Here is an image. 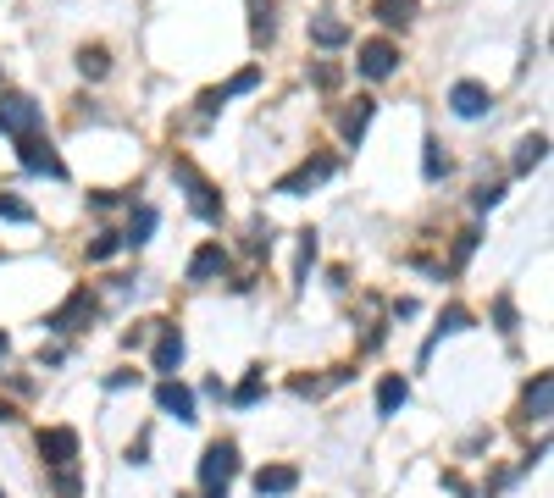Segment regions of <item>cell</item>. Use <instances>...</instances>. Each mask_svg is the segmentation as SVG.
I'll return each mask as SVG.
<instances>
[{
    "label": "cell",
    "instance_id": "6da1fadb",
    "mask_svg": "<svg viewBox=\"0 0 554 498\" xmlns=\"http://www.w3.org/2000/svg\"><path fill=\"white\" fill-rule=\"evenodd\" d=\"M172 178L183 183V189H189V205H194V216H200V222H217L222 216V200H217V189H211V183L200 178V172H194L189 161H178L172 166Z\"/></svg>",
    "mask_w": 554,
    "mask_h": 498
},
{
    "label": "cell",
    "instance_id": "7a4b0ae2",
    "mask_svg": "<svg viewBox=\"0 0 554 498\" xmlns=\"http://www.w3.org/2000/svg\"><path fill=\"white\" fill-rule=\"evenodd\" d=\"M233 471H239V449L233 443H211L200 460V487L205 493H222V487L233 482Z\"/></svg>",
    "mask_w": 554,
    "mask_h": 498
},
{
    "label": "cell",
    "instance_id": "3957f363",
    "mask_svg": "<svg viewBox=\"0 0 554 498\" xmlns=\"http://www.w3.org/2000/svg\"><path fill=\"white\" fill-rule=\"evenodd\" d=\"M17 161H23L28 172H45V178H67V161H61V155L50 150V139H39V133H23V139H17Z\"/></svg>",
    "mask_w": 554,
    "mask_h": 498
},
{
    "label": "cell",
    "instance_id": "277c9868",
    "mask_svg": "<svg viewBox=\"0 0 554 498\" xmlns=\"http://www.w3.org/2000/svg\"><path fill=\"white\" fill-rule=\"evenodd\" d=\"M39 122H45V111H39L28 95H6V100H0V133L23 139V133H39Z\"/></svg>",
    "mask_w": 554,
    "mask_h": 498
},
{
    "label": "cell",
    "instance_id": "5b68a950",
    "mask_svg": "<svg viewBox=\"0 0 554 498\" xmlns=\"http://www.w3.org/2000/svg\"><path fill=\"white\" fill-rule=\"evenodd\" d=\"M333 172H338V161H333V155H316V161H300V166L289 172V178H277V194H289V200H294V194H305V189H316V183H327Z\"/></svg>",
    "mask_w": 554,
    "mask_h": 498
},
{
    "label": "cell",
    "instance_id": "8992f818",
    "mask_svg": "<svg viewBox=\"0 0 554 498\" xmlns=\"http://www.w3.org/2000/svg\"><path fill=\"white\" fill-rule=\"evenodd\" d=\"M39 454H45V465H73L78 460V432L73 427H45L39 432Z\"/></svg>",
    "mask_w": 554,
    "mask_h": 498
},
{
    "label": "cell",
    "instance_id": "52a82bcc",
    "mask_svg": "<svg viewBox=\"0 0 554 498\" xmlns=\"http://www.w3.org/2000/svg\"><path fill=\"white\" fill-rule=\"evenodd\" d=\"M488 106H494V95H488L477 78H460L455 89H449V111H455V117H482Z\"/></svg>",
    "mask_w": 554,
    "mask_h": 498
},
{
    "label": "cell",
    "instance_id": "ba28073f",
    "mask_svg": "<svg viewBox=\"0 0 554 498\" xmlns=\"http://www.w3.org/2000/svg\"><path fill=\"white\" fill-rule=\"evenodd\" d=\"M394 67H399V50L388 45V39H366L361 45V72L366 78H388Z\"/></svg>",
    "mask_w": 554,
    "mask_h": 498
},
{
    "label": "cell",
    "instance_id": "9c48e42d",
    "mask_svg": "<svg viewBox=\"0 0 554 498\" xmlns=\"http://www.w3.org/2000/svg\"><path fill=\"white\" fill-rule=\"evenodd\" d=\"M222 272H228V249H222V244L194 249V261H189V283H211V277H222Z\"/></svg>",
    "mask_w": 554,
    "mask_h": 498
},
{
    "label": "cell",
    "instance_id": "30bf717a",
    "mask_svg": "<svg viewBox=\"0 0 554 498\" xmlns=\"http://www.w3.org/2000/svg\"><path fill=\"white\" fill-rule=\"evenodd\" d=\"M300 487V471L294 465H266L261 476H255V493L261 498H283V493H294Z\"/></svg>",
    "mask_w": 554,
    "mask_h": 498
},
{
    "label": "cell",
    "instance_id": "8fae6325",
    "mask_svg": "<svg viewBox=\"0 0 554 498\" xmlns=\"http://www.w3.org/2000/svg\"><path fill=\"white\" fill-rule=\"evenodd\" d=\"M156 404H161L167 415H178V421H194V393L183 388L178 377H167V382L156 388Z\"/></svg>",
    "mask_w": 554,
    "mask_h": 498
},
{
    "label": "cell",
    "instance_id": "7c38bea8",
    "mask_svg": "<svg viewBox=\"0 0 554 498\" xmlns=\"http://www.w3.org/2000/svg\"><path fill=\"white\" fill-rule=\"evenodd\" d=\"M84 316H95V299H89V288H73V299L50 316V327H56V332H78V321H84Z\"/></svg>",
    "mask_w": 554,
    "mask_h": 498
},
{
    "label": "cell",
    "instance_id": "4fadbf2b",
    "mask_svg": "<svg viewBox=\"0 0 554 498\" xmlns=\"http://www.w3.org/2000/svg\"><path fill=\"white\" fill-rule=\"evenodd\" d=\"M549 399H554V377L538 371V382H532L527 399H521V415H527V421H549Z\"/></svg>",
    "mask_w": 554,
    "mask_h": 498
},
{
    "label": "cell",
    "instance_id": "5bb4252c",
    "mask_svg": "<svg viewBox=\"0 0 554 498\" xmlns=\"http://www.w3.org/2000/svg\"><path fill=\"white\" fill-rule=\"evenodd\" d=\"M161 327V344H156V371H178V360H183V338H178V327H167V321H156Z\"/></svg>",
    "mask_w": 554,
    "mask_h": 498
},
{
    "label": "cell",
    "instance_id": "9a60e30c",
    "mask_svg": "<svg viewBox=\"0 0 554 498\" xmlns=\"http://www.w3.org/2000/svg\"><path fill=\"white\" fill-rule=\"evenodd\" d=\"M405 399H410L405 377H383V388H377V415H399V410H405Z\"/></svg>",
    "mask_w": 554,
    "mask_h": 498
},
{
    "label": "cell",
    "instance_id": "2e32d148",
    "mask_svg": "<svg viewBox=\"0 0 554 498\" xmlns=\"http://www.w3.org/2000/svg\"><path fill=\"white\" fill-rule=\"evenodd\" d=\"M311 39H316L322 50H338L344 39H350V28L338 23V17H311Z\"/></svg>",
    "mask_w": 554,
    "mask_h": 498
},
{
    "label": "cell",
    "instance_id": "e0dca14e",
    "mask_svg": "<svg viewBox=\"0 0 554 498\" xmlns=\"http://www.w3.org/2000/svg\"><path fill=\"white\" fill-rule=\"evenodd\" d=\"M372 12H377V23H383V28H405L410 17H416V0H377Z\"/></svg>",
    "mask_w": 554,
    "mask_h": 498
},
{
    "label": "cell",
    "instance_id": "ac0fdd59",
    "mask_svg": "<svg viewBox=\"0 0 554 498\" xmlns=\"http://www.w3.org/2000/svg\"><path fill=\"white\" fill-rule=\"evenodd\" d=\"M372 106H377V100H355V106L344 111V117H338L344 139H361V133H366V122H372Z\"/></svg>",
    "mask_w": 554,
    "mask_h": 498
},
{
    "label": "cell",
    "instance_id": "d6986e66",
    "mask_svg": "<svg viewBox=\"0 0 554 498\" xmlns=\"http://www.w3.org/2000/svg\"><path fill=\"white\" fill-rule=\"evenodd\" d=\"M150 233H156V211H150V205H139V211L128 216V233H122V244H145Z\"/></svg>",
    "mask_w": 554,
    "mask_h": 498
},
{
    "label": "cell",
    "instance_id": "ffe728a7",
    "mask_svg": "<svg viewBox=\"0 0 554 498\" xmlns=\"http://www.w3.org/2000/svg\"><path fill=\"white\" fill-rule=\"evenodd\" d=\"M250 34H255V45H266V39L277 34V23H272V6H261V0H250Z\"/></svg>",
    "mask_w": 554,
    "mask_h": 498
},
{
    "label": "cell",
    "instance_id": "44dd1931",
    "mask_svg": "<svg viewBox=\"0 0 554 498\" xmlns=\"http://www.w3.org/2000/svg\"><path fill=\"white\" fill-rule=\"evenodd\" d=\"M106 67H111V61H106V50H100V45L78 50V72H84V78H106Z\"/></svg>",
    "mask_w": 554,
    "mask_h": 498
},
{
    "label": "cell",
    "instance_id": "7402d4cb",
    "mask_svg": "<svg viewBox=\"0 0 554 498\" xmlns=\"http://www.w3.org/2000/svg\"><path fill=\"white\" fill-rule=\"evenodd\" d=\"M422 172H427V183H438V178H444V172H449V155H444V144H433V139H427Z\"/></svg>",
    "mask_w": 554,
    "mask_h": 498
},
{
    "label": "cell",
    "instance_id": "603a6c76",
    "mask_svg": "<svg viewBox=\"0 0 554 498\" xmlns=\"http://www.w3.org/2000/svg\"><path fill=\"white\" fill-rule=\"evenodd\" d=\"M543 150H549V139H543V133H532V139L521 144V155H516V172H532V166L543 161Z\"/></svg>",
    "mask_w": 554,
    "mask_h": 498
},
{
    "label": "cell",
    "instance_id": "cb8c5ba5",
    "mask_svg": "<svg viewBox=\"0 0 554 498\" xmlns=\"http://www.w3.org/2000/svg\"><path fill=\"white\" fill-rule=\"evenodd\" d=\"M0 222H34V205H23L17 194H0Z\"/></svg>",
    "mask_w": 554,
    "mask_h": 498
},
{
    "label": "cell",
    "instance_id": "d4e9b609",
    "mask_svg": "<svg viewBox=\"0 0 554 498\" xmlns=\"http://www.w3.org/2000/svg\"><path fill=\"white\" fill-rule=\"evenodd\" d=\"M261 388H266V377H261V371H250V377L239 382V393H233V404H239V410H244V404H255V399H261Z\"/></svg>",
    "mask_w": 554,
    "mask_h": 498
},
{
    "label": "cell",
    "instance_id": "484cf974",
    "mask_svg": "<svg viewBox=\"0 0 554 498\" xmlns=\"http://www.w3.org/2000/svg\"><path fill=\"white\" fill-rule=\"evenodd\" d=\"M117 249H122V233H100L95 244H89V261H111Z\"/></svg>",
    "mask_w": 554,
    "mask_h": 498
},
{
    "label": "cell",
    "instance_id": "4316f807",
    "mask_svg": "<svg viewBox=\"0 0 554 498\" xmlns=\"http://www.w3.org/2000/svg\"><path fill=\"white\" fill-rule=\"evenodd\" d=\"M466 327H471V316H466L460 305H449L444 321H438V338H449V332H466Z\"/></svg>",
    "mask_w": 554,
    "mask_h": 498
},
{
    "label": "cell",
    "instance_id": "83f0119b",
    "mask_svg": "<svg viewBox=\"0 0 554 498\" xmlns=\"http://www.w3.org/2000/svg\"><path fill=\"white\" fill-rule=\"evenodd\" d=\"M255 83H261V72H255V67H244V72H239V78H233V83H228V89H222V95H228V100H233V95H244V89H255Z\"/></svg>",
    "mask_w": 554,
    "mask_h": 498
},
{
    "label": "cell",
    "instance_id": "f1b7e54d",
    "mask_svg": "<svg viewBox=\"0 0 554 498\" xmlns=\"http://www.w3.org/2000/svg\"><path fill=\"white\" fill-rule=\"evenodd\" d=\"M471 249H477V233H460V244H455V266H466V261H471Z\"/></svg>",
    "mask_w": 554,
    "mask_h": 498
},
{
    "label": "cell",
    "instance_id": "f546056e",
    "mask_svg": "<svg viewBox=\"0 0 554 498\" xmlns=\"http://www.w3.org/2000/svg\"><path fill=\"white\" fill-rule=\"evenodd\" d=\"M499 200H505V189H477V211H494Z\"/></svg>",
    "mask_w": 554,
    "mask_h": 498
},
{
    "label": "cell",
    "instance_id": "4dcf8cb0",
    "mask_svg": "<svg viewBox=\"0 0 554 498\" xmlns=\"http://www.w3.org/2000/svg\"><path fill=\"white\" fill-rule=\"evenodd\" d=\"M128 382H139V371H111L106 388H128Z\"/></svg>",
    "mask_w": 554,
    "mask_h": 498
},
{
    "label": "cell",
    "instance_id": "1f68e13d",
    "mask_svg": "<svg viewBox=\"0 0 554 498\" xmlns=\"http://www.w3.org/2000/svg\"><path fill=\"white\" fill-rule=\"evenodd\" d=\"M0 421H12V410H6V404H0Z\"/></svg>",
    "mask_w": 554,
    "mask_h": 498
},
{
    "label": "cell",
    "instance_id": "d6a6232c",
    "mask_svg": "<svg viewBox=\"0 0 554 498\" xmlns=\"http://www.w3.org/2000/svg\"><path fill=\"white\" fill-rule=\"evenodd\" d=\"M0 355H6V332H0Z\"/></svg>",
    "mask_w": 554,
    "mask_h": 498
},
{
    "label": "cell",
    "instance_id": "836d02e7",
    "mask_svg": "<svg viewBox=\"0 0 554 498\" xmlns=\"http://www.w3.org/2000/svg\"><path fill=\"white\" fill-rule=\"evenodd\" d=\"M205 498H222V493H205Z\"/></svg>",
    "mask_w": 554,
    "mask_h": 498
}]
</instances>
